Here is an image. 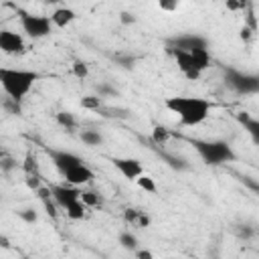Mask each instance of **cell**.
I'll list each match as a JSON object with an SVG mask.
<instances>
[{
  "label": "cell",
  "mask_w": 259,
  "mask_h": 259,
  "mask_svg": "<svg viewBox=\"0 0 259 259\" xmlns=\"http://www.w3.org/2000/svg\"><path fill=\"white\" fill-rule=\"evenodd\" d=\"M166 109H170L172 113L178 115V121L182 125H198L202 123L210 109H212V103L208 99H202V97H192V95H172V97H166L164 101Z\"/></svg>",
  "instance_id": "cell-1"
},
{
  "label": "cell",
  "mask_w": 259,
  "mask_h": 259,
  "mask_svg": "<svg viewBox=\"0 0 259 259\" xmlns=\"http://www.w3.org/2000/svg\"><path fill=\"white\" fill-rule=\"evenodd\" d=\"M38 73L36 71H28V69H12V67H0V87L4 89L6 97L14 99V101H22L28 91L32 89V85L38 81Z\"/></svg>",
  "instance_id": "cell-2"
},
{
  "label": "cell",
  "mask_w": 259,
  "mask_h": 259,
  "mask_svg": "<svg viewBox=\"0 0 259 259\" xmlns=\"http://www.w3.org/2000/svg\"><path fill=\"white\" fill-rule=\"evenodd\" d=\"M192 146L208 166H221L237 158L231 144L225 140H192Z\"/></svg>",
  "instance_id": "cell-3"
},
{
  "label": "cell",
  "mask_w": 259,
  "mask_h": 259,
  "mask_svg": "<svg viewBox=\"0 0 259 259\" xmlns=\"http://www.w3.org/2000/svg\"><path fill=\"white\" fill-rule=\"evenodd\" d=\"M16 12L20 14V26L22 30L26 32V36L30 38H45L53 32V24H51V18L49 16H42V14H30L26 10H20L16 8Z\"/></svg>",
  "instance_id": "cell-4"
},
{
  "label": "cell",
  "mask_w": 259,
  "mask_h": 259,
  "mask_svg": "<svg viewBox=\"0 0 259 259\" xmlns=\"http://www.w3.org/2000/svg\"><path fill=\"white\" fill-rule=\"evenodd\" d=\"M225 85L239 95H255L259 93V77L251 73H241L237 69L225 71Z\"/></svg>",
  "instance_id": "cell-5"
},
{
  "label": "cell",
  "mask_w": 259,
  "mask_h": 259,
  "mask_svg": "<svg viewBox=\"0 0 259 259\" xmlns=\"http://www.w3.org/2000/svg\"><path fill=\"white\" fill-rule=\"evenodd\" d=\"M47 154H49L51 162L55 164V168H57L61 174L69 172V170L75 168V166L85 164V160H83L81 156H77V154H73V152H67V150H47Z\"/></svg>",
  "instance_id": "cell-6"
},
{
  "label": "cell",
  "mask_w": 259,
  "mask_h": 259,
  "mask_svg": "<svg viewBox=\"0 0 259 259\" xmlns=\"http://www.w3.org/2000/svg\"><path fill=\"white\" fill-rule=\"evenodd\" d=\"M0 51L4 55H22L26 51L22 34H18L10 28H0Z\"/></svg>",
  "instance_id": "cell-7"
},
{
  "label": "cell",
  "mask_w": 259,
  "mask_h": 259,
  "mask_svg": "<svg viewBox=\"0 0 259 259\" xmlns=\"http://www.w3.org/2000/svg\"><path fill=\"white\" fill-rule=\"evenodd\" d=\"M168 49L190 53L194 49H208V40L204 36H200V34H178V36L168 40Z\"/></svg>",
  "instance_id": "cell-8"
},
{
  "label": "cell",
  "mask_w": 259,
  "mask_h": 259,
  "mask_svg": "<svg viewBox=\"0 0 259 259\" xmlns=\"http://www.w3.org/2000/svg\"><path fill=\"white\" fill-rule=\"evenodd\" d=\"M109 162L127 180H136V178H140L144 174V166H142V162L138 158H117V156H113V158H109Z\"/></svg>",
  "instance_id": "cell-9"
},
{
  "label": "cell",
  "mask_w": 259,
  "mask_h": 259,
  "mask_svg": "<svg viewBox=\"0 0 259 259\" xmlns=\"http://www.w3.org/2000/svg\"><path fill=\"white\" fill-rule=\"evenodd\" d=\"M51 196H53V202L61 208H67L71 202L79 200L81 196V190L77 186H65V184H51Z\"/></svg>",
  "instance_id": "cell-10"
},
{
  "label": "cell",
  "mask_w": 259,
  "mask_h": 259,
  "mask_svg": "<svg viewBox=\"0 0 259 259\" xmlns=\"http://www.w3.org/2000/svg\"><path fill=\"white\" fill-rule=\"evenodd\" d=\"M168 53L174 57V61H176V65H178V69L182 71V75L186 77V79H190V81H196L202 73L194 67V63H192V57H190V53H184V51H176V49H168Z\"/></svg>",
  "instance_id": "cell-11"
},
{
  "label": "cell",
  "mask_w": 259,
  "mask_h": 259,
  "mask_svg": "<svg viewBox=\"0 0 259 259\" xmlns=\"http://www.w3.org/2000/svg\"><path fill=\"white\" fill-rule=\"evenodd\" d=\"M63 176H65V180H67L71 186H83V184H87V182L93 180V170H91L89 166L81 164V166L71 168V170L65 172Z\"/></svg>",
  "instance_id": "cell-12"
},
{
  "label": "cell",
  "mask_w": 259,
  "mask_h": 259,
  "mask_svg": "<svg viewBox=\"0 0 259 259\" xmlns=\"http://www.w3.org/2000/svg\"><path fill=\"white\" fill-rule=\"evenodd\" d=\"M49 18H51V24H53V26L65 28V26H69V24L77 18V14H75V10H71V8H67V6H61V8H57Z\"/></svg>",
  "instance_id": "cell-13"
},
{
  "label": "cell",
  "mask_w": 259,
  "mask_h": 259,
  "mask_svg": "<svg viewBox=\"0 0 259 259\" xmlns=\"http://www.w3.org/2000/svg\"><path fill=\"white\" fill-rule=\"evenodd\" d=\"M235 117L243 123V127L251 134V138H253V142L257 144L259 142V119H255V117H251L247 111H237L235 113Z\"/></svg>",
  "instance_id": "cell-14"
},
{
  "label": "cell",
  "mask_w": 259,
  "mask_h": 259,
  "mask_svg": "<svg viewBox=\"0 0 259 259\" xmlns=\"http://www.w3.org/2000/svg\"><path fill=\"white\" fill-rule=\"evenodd\" d=\"M190 57H192L194 67H196L200 73H202L204 69L210 67V55H208V49H194V51H190Z\"/></svg>",
  "instance_id": "cell-15"
},
{
  "label": "cell",
  "mask_w": 259,
  "mask_h": 259,
  "mask_svg": "<svg viewBox=\"0 0 259 259\" xmlns=\"http://www.w3.org/2000/svg\"><path fill=\"white\" fill-rule=\"evenodd\" d=\"M57 123L61 127H65L69 134H73L77 130V117L71 113V111H59L57 113Z\"/></svg>",
  "instance_id": "cell-16"
},
{
  "label": "cell",
  "mask_w": 259,
  "mask_h": 259,
  "mask_svg": "<svg viewBox=\"0 0 259 259\" xmlns=\"http://www.w3.org/2000/svg\"><path fill=\"white\" fill-rule=\"evenodd\" d=\"M97 113L103 117H113V119H127L130 117V109H123V107H105L103 105Z\"/></svg>",
  "instance_id": "cell-17"
},
{
  "label": "cell",
  "mask_w": 259,
  "mask_h": 259,
  "mask_svg": "<svg viewBox=\"0 0 259 259\" xmlns=\"http://www.w3.org/2000/svg\"><path fill=\"white\" fill-rule=\"evenodd\" d=\"M81 142L87 146H101L103 144V136L97 130H83L81 132Z\"/></svg>",
  "instance_id": "cell-18"
},
{
  "label": "cell",
  "mask_w": 259,
  "mask_h": 259,
  "mask_svg": "<svg viewBox=\"0 0 259 259\" xmlns=\"http://www.w3.org/2000/svg\"><path fill=\"white\" fill-rule=\"evenodd\" d=\"M117 241H119V245H121L123 249H127V251H136V249H138V237H136L134 233H130V231H121L119 237H117Z\"/></svg>",
  "instance_id": "cell-19"
},
{
  "label": "cell",
  "mask_w": 259,
  "mask_h": 259,
  "mask_svg": "<svg viewBox=\"0 0 259 259\" xmlns=\"http://www.w3.org/2000/svg\"><path fill=\"white\" fill-rule=\"evenodd\" d=\"M79 200L85 204V208L87 206H99L101 204V196H99V192H95V190H81V196H79Z\"/></svg>",
  "instance_id": "cell-20"
},
{
  "label": "cell",
  "mask_w": 259,
  "mask_h": 259,
  "mask_svg": "<svg viewBox=\"0 0 259 259\" xmlns=\"http://www.w3.org/2000/svg\"><path fill=\"white\" fill-rule=\"evenodd\" d=\"M65 212H67L69 219H73V221H81V219L85 217V204H83L81 200H75V202H71V204L65 208Z\"/></svg>",
  "instance_id": "cell-21"
},
{
  "label": "cell",
  "mask_w": 259,
  "mask_h": 259,
  "mask_svg": "<svg viewBox=\"0 0 259 259\" xmlns=\"http://www.w3.org/2000/svg\"><path fill=\"white\" fill-rule=\"evenodd\" d=\"M22 170H24L26 176H40V174H38V162H36V156L26 154V156H24V162H22Z\"/></svg>",
  "instance_id": "cell-22"
},
{
  "label": "cell",
  "mask_w": 259,
  "mask_h": 259,
  "mask_svg": "<svg viewBox=\"0 0 259 259\" xmlns=\"http://www.w3.org/2000/svg\"><path fill=\"white\" fill-rule=\"evenodd\" d=\"M170 140V130H166L164 125H154L152 130V142L158 146H164Z\"/></svg>",
  "instance_id": "cell-23"
},
{
  "label": "cell",
  "mask_w": 259,
  "mask_h": 259,
  "mask_svg": "<svg viewBox=\"0 0 259 259\" xmlns=\"http://www.w3.org/2000/svg\"><path fill=\"white\" fill-rule=\"evenodd\" d=\"M162 158L166 160V164L170 166V168H174V170H186L188 168V162L184 160V158H180V156H174V154H162Z\"/></svg>",
  "instance_id": "cell-24"
},
{
  "label": "cell",
  "mask_w": 259,
  "mask_h": 259,
  "mask_svg": "<svg viewBox=\"0 0 259 259\" xmlns=\"http://www.w3.org/2000/svg\"><path fill=\"white\" fill-rule=\"evenodd\" d=\"M81 107L83 109H89V111H99L103 107V101L97 95H87V97L81 99Z\"/></svg>",
  "instance_id": "cell-25"
},
{
  "label": "cell",
  "mask_w": 259,
  "mask_h": 259,
  "mask_svg": "<svg viewBox=\"0 0 259 259\" xmlns=\"http://www.w3.org/2000/svg\"><path fill=\"white\" fill-rule=\"evenodd\" d=\"M136 182H138V186H140L142 190H146V192H150V194H156V192H158V186H156L154 178L148 176V174H142L140 178H136Z\"/></svg>",
  "instance_id": "cell-26"
},
{
  "label": "cell",
  "mask_w": 259,
  "mask_h": 259,
  "mask_svg": "<svg viewBox=\"0 0 259 259\" xmlns=\"http://www.w3.org/2000/svg\"><path fill=\"white\" fill-rule=\"evenodd\" d=\"M71 69H73V75H75L77 79H85V77L89 75V67H87V63H85V61H81V59L73 61Z\"/></svg>",
  "instance_id": "cell-27"
},
{
  "label": "cell",
  "mask_w": 259,
  "mask_h": 259,
  "mask_svg": "<svg viewBox=\"0 0 259 259\" xmlns=\"http://www.w3.org/2000/svg\"><path fill=\"white\" fill-rule=\"evenodd\" d=\"M18 168V162L12 158V156H4L2 160H0V172H4V174H10L12 170H16Z\"/></svg>",
  "instance_id": "cell-28"
},
{
  "label": "cell",
  "mask_w": 259,
  "mask_h": 259,
  "mask_svg": "<svg viewBox=\"0 0 259 259\" xmlns=\"http://www.w3.org/2000/svg\"><path fill=\"white\" fill-rule=\"evenodd\" d=\"M247 8H249V10H247V16H245V26L255 34V32H257V28H259V24H257V18H255V12H253V6L249 4Z\"/></svg>",
  "instance_id": "cell-29"
},
{
  "label": "cell",
  "mask_w": 259,
  "mask_h": 259,
  "mask_svg": "<svg viewBox=\"0 0 259 259\" xmlns=\"http://www.w3.org/2000/svg\"><path fill=\"white\" fill-rule=\"evenodd\" d=\"M2 107H4L8 113H12V115H20V113H22L20 103H18V101H14V99H10V97H6V99L2 101Z\"/></svg>",
  "instance_id": "cell-30"
},
{
  "label": "cell",
  "mask_w": 259,
  "mask_h": 259,
  "mask_svg": "<svg viewBox=\"0 0 259 259\" xmlns=\"http://www.w3.org/2000/svg\"><path fill=\"white\" fill-rule=\"evenodd\" d=\"M18 217L24 221V223H34L36 221V212L32 208H24V210H18Z\"/></svg>",
  "instance_id": "cell-31"
},
{
  "label": "cell",
  "mask_w": 259,
  "mask_h": 259,
  "mask_svg": "<svg viewBox=\"0 0 259 259\" xmlns=\"http://www.w3.org/2000/svg\"><path fill=\"white\" fill-rule=\"evenodd\" d=\"M138 214H140V210H138V208H127V210L123 212V219H125V223H130L132 227H136Z\"/></svg>",
  "instance_id": "cell-32"
},
{
  "label": "cell",
  "mask_w": 259,
  "mask_h": 259,
  "mask_svg": "<svg viewBox=\"0 0 259 259\" xmlns=\"http://www.w3.org/2000/svg\"><path fill=\"white\" fill-rule=\"evenodd\" d=\"M158 6H160V10H166V12L178 10V2H170V0H160Z\"/></svg>",
  "instance_id": "cell-33"
},
{
  "label": "cell",
  "mask_w": 259,
  "mask_h": 259,
  "mask_svg": "<svg viewBox=\"0 0 259 259\" xmlns=\"http://www.w3.org/2000/svg\"><path fill=\"white\" fill-rule=\"evenodd\" d=\"M36 192V196L42 200V202H47V200H53V196H51V188L49 186H40L38 190H34Z\"/></svg>",
  "instance_id": "cell-34"
},
{
  "label": "cell",
  "mask_w": 259,
  "mask_h": 259,
  "mask_svg": "<svg viewBox=\"0 0 259 259\" xmlns=\"http://www.w3.org/2000/svg\"><path fill=\"white\" fill-rule=\"evenodd\" d=\"M24 182H26V186L32 188V190H38V188H40V176H26Z\"/></svg>",
  "instance_id": "cell-35"
},
{
  "label": "cell",
  "mask_w": 259,
  "mask_h": 259,
  "mask_svg": "<svg viewBox=\"0 0 259 259\" xmlns=\"http://www.w3.org/2000/svg\"><path fill=\"white\" fill-rule=\"evenodd\" d=\"M136 227H140V229H146V227H150V217H148L144 210H140V214H138V221H136Z\"/></svg>",
  "instance_id": "cell-36"
},
{
  "label": "cell",
  "mask_w": 259,
  "mask_h": 259,
  "mask_svg": "<svg viewBox=\"0 0 259 259\" xmlns=\"http://www.w3.org/2000/svg\"><path fill=\"white\" fill-rule=\"evenodd\" d=\"M115 61H117L121 67H125V69H132V67H134V63H136V59H134V57H115Z\"/></svg>",
  "instance_id": "cell-37"
},
{
  "label": "cell",
  "mask_w": 259,
  "mask_h": 259,
  "mask_svg": "<svg viewBox=\"0 0 259 259\" xmlns=\"http://www.w3.org/2000/svg\"><path fill=\"white\" fill-rule=\"evenodd\" d=\"M42 204H45V208H47L49 217H53V219H57V217H59V212H57V204H55L53 200H47V202H42Z\"/></svg>",
  "instance_id": "cell-38"
},
{
  "label": "cell",
  "mask_w": 259,
  "mask_h": 259,
  "mask_svg": "<svg viewBox=\"0 0 259 259\" xmlns=\"http://www.w3.org/2000/svg\"><path fill=\"white\" fill-rule=\"evenodd\" d=\"M119 20H121L123 24H134V22H136V16H134L132 12H121V14H119Z\"/></svg>",
  "instance_id": "cell-39"
},
{
  "label": "cell",
  "mask_w": 259,
  "mask_h": 259,
  "mask_svg": "<svg viewBox=\"0 0 259 259\" xmlns=\"http://www.w3.org/2000/svg\"><path fill=\"white\" fill-rule=\"evenodd\" d=\"M136 259H154V255L148 249H136Z\"/></svg>",
  "instance_id": "cell-40"
},
{
  "label": "cell",
  "mask_w": 259,
  "mask_h": 259,
  "mask_svg": "<svg viewBox=\"0 0 259 259\" xmlns=\"http://www.w3.org/2000/svg\"><path fill=\"white\" fill-rule=\"evenodd\" d=\"M97 89H99V93H109V95H117V91H115L113 87H109V85H99Z\"/></svg>",
  "instance_id": "cell-41"
},
{
  "label": "cell",
  "mask_w": 259,
  "mask_h": 259,
  "mask_svg": "<svg viewBox=\"0 0 259 259\" xmlns=\"http://www.w3.org/2000/svg\"><path fill=\"white\" fill-rule=\"evenodd\" d=\"M251 36H253V32H251V30H249V28L243 24V28H241V38H243V40H249Z\"/></svg>",
  "instance_id": "cell-42"
},
{
  "label": "cell",
  "mask_w": 259,
  "mask_h": 259,
  "mask_svg": "<svg viewBox=\"0 0 259 259\" xmlns=\"http://www.w3.org/2000/svg\"><path fill=\"white\" fill-rule=\"evenodd\" d=\"M0 249H10V239L6 235H0Z\"/></svg>",
  "instance_id": "cell-43"
},
{
  "label": "cell",
  "mask_w": 259,
  "mask_h": 259,
  "mask_svg": "<svg viewBox=\"0 0 259 259\" xmlns=\"http://www.w3.org/2000/svg\"><path fill=\"white\" fill-rule=\"evenodd\" d=\"M4 156H8V152H6V150H4V148H0V160H2V158H4Z\"/></svg>",
  "instance_id": "cell-44"
},
{
  "label": "cell",
  "mask_w": 259,
  "mask_h": 259,
  "mask_svg": "<svg viewBox=\"0 0 259 259\" xmlns=\"http://www.w3.org/2000/svg\"><path fill=\"white\" fill-rule=\"evenodd\" d=\"M166 259H182V257H166Z\"/></svg>",
  "instance_id": "cell-45"
}]
</instances>
